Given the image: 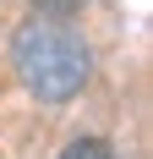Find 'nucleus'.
Masks as SVG:
<instances>
[{
	"label": "nucleus",
	"instance_id": "f257e3e1",
	"mask_svg": "<svg viewBox=\"0 0 153 159\" xmlns=\"http://www.w3.org/2000/svg\"><path fill=\"white\" fill-rule=\"evenodd\" d=\"M11 66L22 88L44 104H66V99L82 93L93 61H88V44L66 28L60 16H28L11 39Z\"/></svg>",
	"mask_w": 153,
	"mask_h": 159
},
{
	"label": "nucleus",
	"instance_id": "f03ea898",
	"mask_svg": "<svg viewBox=\"0 0 153 159\" xmlns=\"http://www.w3.org/2000/svg\"><path fill=\"white\" fill-rule=\"evenodd\" d=\"M60 159H120V154H115L109 143H98V137H82V143H71Z\"/></svg>",
	"mask_w": 153,
	"mask_h": 159
},
{
	"label": "nucleus",
	"instance_id": "7ed1b4c3",
	"mask_svg": "<svg viewBox=\"0 0 153 159\" xmlns=\"http://www.w3.org/2000/svg\"><path fill=\"white\" fill-rule=\"evenodd\" d=\"M88 0H38V11H49V16H71V11H82Z\"/></svg>",
	"mask_w": 153,
	"mask_h": 159
}]
</instances>
